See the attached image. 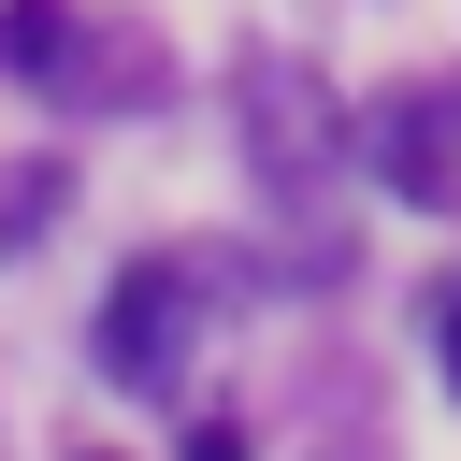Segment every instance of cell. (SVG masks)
I'll return each instance as SVG.
<instances>
[{
	"instance_id": "cell-2",
	"label": "cell",
	"mask_w": 461,
	"mask_h": 461,
	"mask_svg": "<svg viewBox=\"0 0 461 461\" xmlns=\"http://www.w3.org/2000/svg\"><path fill=\"white\" fill-rule=\"evenodd\" d=\"M360 158H375L403 202H447V115H432V101H375V115H360Z\"/></svg>"
},
{
	"instance_id": "cell-5",
	"label": "cell",
	"mask_w": 461,
	"mask_h": 461,
	"mask_svg": "<svg viewBox=\"0 0 461 461\" xmlns=\"http://www.w3.org/2000/svg\"><path fill=\"white\" fill-rule=\"evenodd\" d=\"M447 389H461V288H447Z\"/></svg>"
},
{
	"instance_id": "cell-4",
	"label": "cell",
	"mask_w": 461,
	"mask_h": 461,
	"mask_svg": "<svg viewBox=\"0 0 461 461\" xmlns=\"http://www.w3.org/2000/svg\"><path fill=\"white\" fill-rule=\"evenodd\" d=\"M187 461H245V432H230V418H202V432H187Z\"/></svg>"
},
{
	"instance_id": "cell-1",
	"label": "cell",
	"mask_w": 461,
	"mask_h": 461,
	"mask_svg": "<svg viewBox=\"0 0 461 461\" xmlns=\"http://www.w3.org/2000/svg\"><path fill=\"white\" fill-rule=\"evenodd\" d=\"M187 317H202V288H187L173 259H130V274L101 288V375H115V389H173Z\"/></svg>"
},
{
	"instance_id": "cell-3",
	"label": "cell",
	"mask_w": 461,
	"mask_h": 461,
	"mask_svg": "<svg viewBox=\"0 0 461 461\" xmlns=\"http://www.w3.org/2000/svg\"><path fill=\"white\" fill-rule=\"evenodd\" d=\"M0 58H14V72H58V58H72V14H58V0H14V14H0Z\"/></svg>"
}]
</instances>
